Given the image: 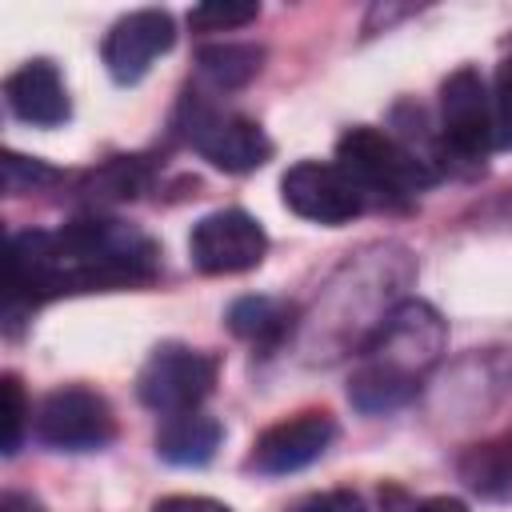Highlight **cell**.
<instances>
[{
	"label": "cell",
	"mask_w": 512,
	"mask_h": 512,
	"mask_svg": "<svg viewBox=\"0 0 512 512\" xmlns=\"http://www.w3.org/2000/svg\"><path fill=\"white\" fill-rule=\"evenodd\" d=\"M156 260L152 236L124 220L84 216L60 232H16L8 244V304L144 284L156 276Z\"/></svg>",
	"instance_id": "6da1fadb"
},
{
	"label": "cell",
	"mask_w": 512,
	"mask_h": 512,
	"mask_svg": "<svg viewBox=\"0 0 512 512\" xmlns=\"http://www.w3.org/2000/svg\"><path fill=\"white\" fill-rule=\"evenodd\" d=\"M336 164L352 176V184L376 200H392L404 204L412 192H420L424 184H432L428 160H420L412 148H404L396 136L380 132V128H348L336 144Z\"/></svg>",
	"instance_id": "7a4b0ae2"
},
{
	"label": "cell",
	"mask_w": 512,
	"mask_h": 512,
	"mask_svg": "<svg viewBox=\"0 0 512 512\" xmlns=\"http://www.w3.org/2000/svg\"><path fill=\"white\" fill-rule=\"evenodd\" d=\"M180 128L184 140L224 172H256L272 156V140L256 120L240 112H224L208 100H188Z\"/></svg>",
	"instance_id": "3957f363"
},
{
	"label": "cell",
	"mask_w": 512,
	"mask_h": 512,
	"mask_svg": "<svg viewBox=\"0 0 512 512\" xmlns=\"http://www.w3.org/2000/svg\"><path fill=\"white\" fill-rule=\"evenodd\" d=\"M216 356L188 348V344H160L140 376H136V396L144 408L160 412V416H176V412H192L204 404V396L216 384Z\"/></svg>",
	"instance_id": "277c9868"
},
{
	"label": "cell",
	"mask_w": 512,
	"mask_h": 512,
	"mask_svg": "<svg viewBox=\"0 0 512 512\" xmlns=\"http://www.w3.org/2000/svg\"><path fill=\"white\" fill-rule=\"evenodd\" d=\"M32 432L40 444H48L56 452H96V448L112 444L116 416L100 392L68 384L40 400V408L32 416Z\"/></svg>",
	"instance_id": "5b68a950"
},
{
	"label": "cell",
	"mask_w": 512,
	"mask_h": 512,
	"mask_svg": "<svg viewBox=\"0 0 512 512\" xmlns=\"http://www.w3.org/2000/svg\"><path fill=\"white\" fill-rule=\"evenodd\" d=\"M440 140L452 156L480 164L492 140V88L476 68H456L440 84Z\"/></svg>",
	"instance_id": "8992f818"
},
{
	"label": "cell",
	"mask_w": 512,
	"mask_h": 512,
	"mask_svg": "<svg viewBox=\"0 0 512 512\" xmlns=\"http://www.w3.org/2000/svg\"><path fill=\"white\" fill-rule=\"evenodd\" d=\"M264 252H268V236H264L260 220H252L240 208L208 212L188 236V256L208 276L248 272L264 260Z\"/></svg>",
	"instance_id": "52a82bcc"
},
{
	"label": "cell",
	"mask_w": 512,
	"mask_h": 512,
	"mask_svg": "<svg viewBox=\"0 0 512 512\" xmlns=\"http://www.w3.org/2000/svg\"><path fill=\"white\" fill-rule=\"evenodd\" d=\"M280 196L284 204L312 220V224H348L364 212V192L352 184V176L340 164H320V160H300L280 176Z\"/></svg>",
	"instance_id": "ba28073f"
},
{
	"label": "cell",
	"mask_w": 512,
	"mask_h": 512,
	"mask_svg": "<svg viewBox=\"0 0 512 512\" xmlns=\"http://www.w3.org/2000/svg\"><path fill=\"white\" fill-rule=\"evenodd\" d=\"M332 440H336V420L328 412H296L256 436L248 468L264 476H288L320 460L332 448Z\"/></svg>",
	"instance_id": "9c48e42d"
},
{
	"label": "cell",
	"mask_w": 512,
	"mask_h": 512,
	"mask_svg": "<svg viewBox=\"0 0 512 512\" xmlns=\"http://www.w3.org/2000/svg\"><path fill=\"white\" fill-rule=\"evenodd\" d=\"M172 40H176V28H172L168 12H160V8L128 12L104 36V68L116 84H136V80H144L152 60L172 48Z\"/></svg>",
	"instance_id": "30bf717a"
},
{
	"label": "cell",
	"mask_w": 512,
	"mask_h": 512,
	"mask_svg": "<svg viewBox=\"0 0 512 512\" xmlns=\"http://www.w3.org/2000/svg\"><path fill=\"white\" fill-rule=\"evenodd\" d=\"M4 100L8 108L24 120V124H36V128H56L72 116V104H68V88L56 72V64L48 60H28L20 64L8 80H4Z\"/></svg>",
	"instance_id": "8fae6325"
},
{
	"label": "cell",
	"mask_w": 512,
	"mask_h": 512,
	"mask_svg": "<svg viewBox=\"0 0 512 512\" xmlns=\"http://www.w3.org/2000/svg\"><path fill=\"white\" fill-rule=\"evenodd\" d=\"M220 436H224L220 420L200 412V408H192V412L164 416V424L156 432V452L176 468H200V464H208L216 456Z\"/></svg>",
	"instance_id": "7c38bea8"
},
{
	"label": "cell",
	"mask_w": 512,
	"mask_h": 512,
	"mask_svg": "<svg viewBox=\"0 0 512 512\" xmlns=\"http://www.w3.org/2000/svg\"><path fill=\"white\" fill-rule=\"evenodd\" d=\"M292 324H296V308L276 296H240L228 308V328L256 348H276L292 332Z\"/></svg>",
	"instance_id": "4fadbf2b"
},
{
	"label": "cell",
	"mask_w": 512,
	"mask_h": 512,
	"mask_svg": "<svg viewBox=\"0 0 512 512\" xmlns=\"http://www.w3.org/2000/svg\"><path fill=\"white\" fill-rule=\"evenodd\" d=\"M412 396H416V376H408L392 364H380V360H368L348 380V400L360 412H392V408L408 404Z\"/></svg>",
	"instance_id": "5bb4252c"
},
{
	"label": "cell",
	"mask_w": 512,
	"mask_h": 512,
	"mask_svg": "<svg viewBox=\"0 0 512 512\" xmlns=\"http://www.w3.org/2000/svg\"><path fill=\"white\" fill-rule=\"evenodd\" d=\"M264 64V48L256 44H208L196 56V72L212 92L244 88Z\"/></svg>",
	"instance_id": "9a60e30c"
},
{
	"label": "cell",
	"mask_w": 512,
	"mask_h": 512,
	"mask_svg": "<svg viewBox=\"0 0 512 512\" xmlns=\"http://www.w3.org/2000/svg\"><path fill=\"white\" fill-rule=\"evenodd\" d=\"M144 184H148V168L136 156H116L100 172H92L84 192L92 200H132L144 192Z\"/></svg>",
	"instance_id": "2e32d148"
},
{
	"label": "cell",
	"mask_w": 512,
	"mask_h": 512,
	"mask_svg": "<svg viewBox=\"0 0 512 512\" xmlns=\"http://www.w3.org/2000/svg\"><path fill=\"white\" fill-rule=\"evenodd\" d=\"M260 16V4H244V0H208L200 8L188 12V24L196 32H232L244 28Z\"/></svg>",
	"instance_id": "e0dca14e"
},
{
	"label": "cell",
	"mask_w": 512,
	"mask_h": 512,
	"mask_svg": "<svg viewBox=\"0 0 512 512\" xmlns=\"http://www.w3.org/2000/svg\"><path fill=\"white\" fill-rule=\"evenodd\" d=\"M492 140L500 152H512V60H504L492 80Z\"/></svg>",
	"instance_id": "ac0fdd59"
},
{
	"label": "cell",
	"mask_w": 512,
	"mask_h": 512,
	"mask_svg": "<svg viewBox=\"0 0 512 512\" xmlns=\"http://www.w3.org/2000/svg\"><path fill=\"white\" fill-rule=\"evenodd\" d=\"M0 392H4V456H12L24 440V424H28V404H24V388L20 380L8 372L0 380Z\"/></svg>",
	"instance_id": "d6986e66"
},
{
	"label": "cell",
	"mask_w": 512,
	"mask_h": 512,
	"mask_svg": "<svg viewBox=\"0 0 512 512\" xmlns=\"http://www.w3.org/2000/svg\"><path fill=\"white\" fill-rule=\"evenodd\" d=\"M52 180H56V172L48 164L28 160L20 152H4V184H8V192H32V188L52 184Z\"/></svg>",
	"instance_id": "ffe728a7"
},
{
	"label": "cell",
	"mask_w": 512,
	"mask_h": 512,
	"mask_svg": "<svg viewBox=\"0 0 512 512\" xmlns=\"http://www.w3.org/2000/svg\"><path fill=\"white\" fill-rule=\"evenodd\" d=\"M284 512H368V508L352 488H332V492H312Z\"/></svg>",
	"instance_id": "44dd1931"
},
{
	"label": "cell",
	"mask_w": 512,
	"mask_h": 512,
	"mask_svg": "<svg viewBox=\"0 0 512 512\" xmlns=\"http://www.w3.org/2000/svg\"><path fill=\"white\" fill-rule=\"evenodd\" d=\"M152 512H232V508L208 496H164L152 504Z\"/></svg>",
	"instance_id": "7402d4cb"
},
{
	"label": "cell",
	"mask_w": 512,
	"mask_h": 512,
	"mask_svg": "<svg viewBox=\"0 0 512 512\" xmlns=\"http://www.w3.org/2000/svg\"><path fill=\"white\" fill-rule=\"evenodd\" d=\"M0 512H44V504L28 492H4L0 496Z\"/></svg>",
	"instance_id": "603a6c76"
},
{
	"label": "cell",
	"mask_w": 512,
	"mask_h": 512,
	"mask_svg": "<svg viewBox=\"0 0 512 512\" xmlns=\"http://www.w3.org/2000/svg\"><path fill=\"white\" fill-rule=\"evenodd\" d=\"M416 512H468V504L456 500V496H432V500H424Z\"/></svg>",
	"instance_id": "cb8c5ba5"
}]
</instances>
